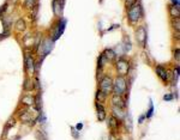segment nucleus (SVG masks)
Listing matches in <instances>:
<instances>
[{
	"label": "nucleus",
	"mask_w": 180,
	"mask_h": 140,
	"mask_svg": "<svg viewBox=\"0 0 180 140\" xmlns=\"http://www.w3.org/2000/svg\"><path fill=\"white\" fill-rule=\"evenodd\" d=\"M136 37H137V41L139 42L143 47L146 44V29H145V26L140 25L139 28L137 29V31H136Z\"/></svg>",
	"instance_id": "6"
},
{
	"label": "nucleus",
	"mask_w": 180,
	"mask_h": 140,
	"mask_svg": "<svg viewBox=\"0 0 180 140\" xmlns=\"http://www.w3.org/2000/svg\"><path fill=\"white\" fill-rule=\"evenodd\" d=\"M107 123H108V127H109V129H111L112 132H118V129H119V125H120V120H118L115 116L111 115V116L108 118Z\"/></svg>",
	"instance_id": "8"
},
{
	"label": "nucleus",
	"mask_w": 180,
	"mask_h": 140,
	"mask_svg": "<svg viewBox=\"0 0 180 140\" xmlns=\"http://www.w3.org/2000/svg\"><path fill=\"white\" fill-rule=\"evenodd\" d=\"M143 18V7L139 2H136L127 10V19L132 25H136Z\"/></svg>",
	"instance_id": "1"
},
{
	"label": "nucleus",
	"mask_w": 180,
	"mask_h": 140,
	"mask_svg": "<svg viewBox=\"0 0 180 140\" xmlns=\"http://www.w3.org/2000/svg\"><path fill=\"white\" fill-rule=\"evenodd\" d=\"M154 103H153V101L150 100L149 102V109H148V111H146V114H145V119H150V118H153V115H154Z\"/></svg>",
	"instance_id": "22"
},
{
	"label": "nucleus",
	"mask_w": 180,
	"mask_h": 140,
	"mask_svg": "<svg viewBox=\"0 0 180 140\" xmlns=\"http://www.w3.org/2000/svg\"><path fill=\"white\" fill-rule=\"evenodd\" d=\"M34 89H35V83L33 80L28 79V78L24 80V83H23V90L24 91H28L29 92V91H33Z\"/></svg>",
	"instance_id": "16"
},
{
	"label": "nucleus",
	"mask_w": 180,
	"mask_h": 140,
	"mask_svg": "<svg viewBox=\"0 0 180 140\" xmlns=\"http://www.w3.org/2000/svg\"><path fill=\"white\" fill-rule=\"evenodd\" d=\"M178 78H179V65H177V67L174 68V83L178 81Z\"/></svg>",
	"instance_id": "28"
},
{
	"label": "nucleus",
	"mask_w": 180,
	"mask_h": 140,
	"mask_svg": "<svg viewBox=\"0 0 180 140\" xmlns=\"http://www.w3.org/2000/svg\"><path fill=\"white\" fill-rule=\"evenodd\" d=\"M36 121H37V122H42V123H43V122L46 121V118H44V115H43V113H41V114H40V116H39V118L36 119Z\"/></svg>",
	"instance_id": "31"
},
{
	"label": "nucleus",
	"mask_w": 180,
	"mask_h": 140,
	"mask_svg": "<svg viewBox=\"0 0 180 140\" xmlns=\"http://www.w3.org/2000/svg\"><path fill=\"white\" fill-rule=\"evenodd\" d=\"M100 90L106 96L112 94V90H113V79H112V77L104 76L100 80Z\"/></svg>",
	"instance_id": "4"
},
{
	"label": "nucleus",
	"mask_w": 180,
	"mask_h": 140,
	"mask_svg": "<svg viewBox=\"0 0 180 140\" xmlns=\"http://www.w3.org/2000/svg\"><path fill=\"white\" fill-rule=\"evenodd\" d=\"M82 128H83V123H82V122L77 123V125H76V127H75V129H76V131H78V132L82 131Z\"/></svg>",
	"instance_id": "32"
},
{
	"label": "nucleus",
	"mask_w": 180,
	"mask_h": 140,
	"mask_svg": "<svg viewBox=\"0 0 180 140\" xmlns=\"http://www.w3.org/2000/svg\"><path fill=\"white\" fill-rule=\"evenodd\" d=\"M36 138H37V140H48L47 134L43 131H37L36 132Z\"/></svg>",
	"instance_id": "26"
},
{
	"label": "nucleus",
	"mask_w": 180,
	"mask_h": 140,
	"mask_svg": "<svg viewBox=\"0 0 180 140\" xmlns=\"http://www.w3.org/2000/svg\"><path fill=\"white\" fill-rule=\"evenodd\" d=\"M71 133H72V137H73L75 139H79V132H78V131H76V129H75V127H72Z\"/></svg>",
	"instance_id": "29"
},
{
	"label": "nucleus",
	"mask_w": 180,
	"mask_h": 140,
	"mask_svg": "<svg viewBox=\"0 0 180 140\" xmlns=\"http://www.w3.org/2000/svg\"><path fill=\"white\" fill-rule=\"evenodd\" d=\"M111 102H112V105L113 107H117V108H120V109H125V107H126V103H125V101L122 100L121 96L113 95Z\"/></svg>",
	"instance_id": "10"
},
{
	"label": "nucleus",
	"mask_w": 180,
	"mask_h": 140,
	"mask_svg": "<svg viewBox=\"0 0 180 140\" xmlns=\"http://www.w3.org/2000/svg\"><path fill=\"white\" fill-rule=\"evenodd\" d=\"M180 50H179V48H177V49H174V52H173V56H174V59L177 60V62H179L180 60Z\"/></svg>",
	"instance_id": "27"
},
{
	"label": "nucleus",
	"mask_w": 180,
	"mask_h": 140,
	"mask_svg": "<svg viewBox=\"0 0 180 140\" xmlns=\"http://www.w3.org/2000/svg\"><path fill=\"white\" fill-rule=\"evenodd\" d=\"M34 104H35V107H36V109H37V110H41V107H42V100H41V95H40V94H37V95L35 96Z\"/></svg>",
	"instance_id": "23"
},
{
	"label": "nucleus",
	"mask_w": 180,
	"mask_h": 140,
	"mask_svg": "<svg viewBox=\"0 0 180 140\" xmlns=\"http://www.w3.org/2000/svg\"><path fill=\"white\" fill-rule=\"evenodd\" d=\"M102 54H103V56L107 59V61H113L117 58V54H115V52H114L113 49H106Z\"/></svg>",
	"instance_id": "18"
},
{
	"label": "nucleus",
	"mask_w": 180,
	"mask_h": 140,
	"mask_svg": "<svg viewBox=\"0 0 180 140\" xmlns=\"http://www.w3.org/2000/svg\"><path fill=\"white\" fill-rule=\"evenodd\" d=\"M95 107H96L97 119H99V121H104L106 120V118H107V114H106V109H104V107H103L101 103H99V102H96Z\"/></svg>",
	"instance_id": "11"
},
{
	"label": "nucleus",
	"mask_w": 180,
	"mask_h": 140,
	"mask_svg": "<svg viewBox=\"0 0 180 140\" xmlns=\"http://www.w3.org/2000/svg\"><path fill=\"white\" fill-rule=\"evenodd\" d=\"M15 28H16V31H17V32H23V31H25V29H26V23H25V20L19 18V19L16 22Z\"/></svg>",
	"instance_id": "15"
},
{
	"label": "nucleus",
	"mask_w": 180,
	"mask_h": 140,
	"mask_svg": "<svg viewBox=\"0 0 180 140\" xmlns=\"http://www.w3.org/2000/svg\"><path fill=\"white\" fill-rule=\"evenodd\" d=\"M95 97H96V102H99V103H104L106 100H107V96L101 91V90H97L96 91V95H95Z\"/></svg>",
	"instance_id": "19"
},
{
	"label": "nucleus",
	"mask_w": 180,
	"mask_h": 140,
	"mask_svg": "<svg viewBox=\"0 0 180 140\" xmlns=\"http://www.w3.org/2000/svg\"><path fill=\"white\" fill-rule=\"evenodd\" d=\"M107 62H108L107 59L103 56V54H101L100 56H99V60H97V71H99V70L101 71V70L103 68V66H104Z\"/></svg>",
	"instance_id": "21"
},
{
	"label": "nucleus",
	"mask_w": 180,
	"mask_h": 140,
	"mask_svg": "<svg viewBox=\"0 0 180 140\" xmlns=\"http://www.w3.org/2000/svg\"><path fill=\"white\" fill-rule=\"evenodd\" d=\"M52 9H53V13H54L55 16H60V15L62 13V7L60 6L58 0H53V2H52Z\"/></svg>",
	"instance_id": "17"
},
{
	"label": "nucleus",
	"mask_w": 180,
	"mask_h": 140,
	"mask_svg": "<svg viewBox=\"0 0 180 140\" xmlns=\"http://www.w3.org/2000/svg\"><path fill=\"white\" fill-rule=\"evenodd\" d=\"M25 71L31 73V74L35 72V61H34L31 55L25 56Z\"/></svg>",
	"instance_id": "9"
},
{
	"label": "nucleus",
	"mask_w": 180,
	"mask_h": 140,
	"mask_svg": "<svg viewBox=\"0 0 180 140\" xmlns=\"http://www.w3.org/2000/svg\"><path fill=\"white\" fill-rule=\"evenodd\" d=\"M173 98H174V96H173L172 94H167V95H164V96H163V101H166V102L173 101Z\"/></svg>",
	"instance_id": "30"
},
{
	"label": "nucleus",
	"mask_w": 180,
	"mask_h": 140,
	"mask_svg": "<svg viewBox=\"0 0 180 140\" xmlns=\"http://www.w3.org/2000/svg\"><path fill=\"white\" fill-rule=\"evenodd\" d=\"M24 5H25L26 9H31V10H33L37 4H36V0H25Z\"/></svg>",
	"instance_id": "25"
},
{
	"label": "nucleus",
	"mask_w": 180,
	"mask_h": 140,
	"mask_svg": "<svg viewBox=\"0 0 180 140\" xmlns=\"http://www.w3.org/2000/svg\"><path fill=\"white\" fill-rule=\"evenodd\" d=\"M112 110H113V116H115L118 120H122L126 115V113L124 111V109H120V108H117V107H113L112 105Z\"/></svg>",
	"instance_id": "14"
},
{
	"label": "nucleus",
	"mask_w": 180,
	"mask_h": 140,
	"mask_svg": "<svg viewBox=\"0 0 180 140\" xmlns=\"http://www.w3.org/2000/svg\"><path fill=\"white\" fill-rule=\"evenodd\" d=\"M172 26H173V29L177 30V32H179V29H180V18L179 17L173 18V20H172Z\"/></svg>",
	"instance_id": "24"
},
{
	"label": "nucleus",
	"mask_w": 180,
	"mask_h": 140,
	"mask_svg": "<svg viewBox=\"0 0 180 140\" xmlns=\"http://www.w3.org/2000/svg\"><path fill=\"white\" fill-rule=\"evenodd\" d=\"M66 23H67V20L65 19V18H61L60 22L58 23V25H57V30H55V32H54V36L52 37V41L53 42H55V41L59 39L60 36L64 34V30H65V28H66Z\"/></svg>",
	"instance_id": "5"
},
{
	"label": "nucleus",
	"mask_w": 180,
	"mask_h": 140,
	"mask_svg": "<svg viewBox=\"0 0 180 140\" xmlns=\"http://www.w3.org/2000/svg\"><path fill=\"white\" fill-rule=\"evenodd\" d=\"M127 91V80L125 77L118 76L115 79L113 80V90L112 94L117 95V96H124Z\"/></svg>",
	"instance_id": "2"
},
{
	"label": "nucleus",
	"mask_w": 180,
	"mask_h": 140,
	"mask_svg": "<svg viewBox=\"0 0 180 140\" xmlns=\"http://www.w3.org/2000/svg\"><path fill=\"white\" fill-rule=\"evenodd\" d=\"M115 67H117L118 76H121V77L127 76L129 72H130V62L125 58H119L117 63H115Z\"/></svg>",
	"instance_id": "3"
},
{
	"label": "nucleus",
	"mask_w": 180,
	"mask_h": 140,
	"mask_svg": "<svg viewBox=\"0 0 180 140\" xmlns=\"http://www.w3.org/2000/svg\"><path fill=\"white\" fill-rule=\"evenodd\" d=\"M34 101H35V97L31 96V95H24L22 98H20V103L25 107H30L34 104Z\"/></svg>",
	"instance_id": "13"
},
{
	"label": "nucleus",
	"mask_w": 180,
	"mask_h": 140,
	"mask_svg": "<svg viewBox=\"0 0 180 140\" xmlns=\"http://www.w3.org/2000/svg\"><path fill=\"white\" fill-rule=\"evenodd\" d=\"M53 47H54V42L51 40V39H48V40L44 41L43 44H42V48H43V56L48 55V54L52 52Z\"/></svg>",
	"instance_id": "12"
},
{
	"label": "nucleus",
	"mask_w": 180,
	"mask_h": 140,
	"mask_svg": "<svg viewBox=\"0 0 180 140\" xmlns=\"http://www.w3.org/2000/svg\"><path fill=\"white\" fill-rule=\"evenodd\" d=\"M155 72H156V74L159 76V78H160L164 84L168 81V79H169V74H168V71L163 67V66H161V65H157L156 67H155Z\"/></svg>",
	"instance_id": "7"
},
{
	"label": "nucleus",
	"mask_w": 180,
	"mask_h": 140,
	"mask_svg": "<svg viewBox=\"0 0 180 140\" xmlns=\"http://www.w3.org/2000/svg\"><path fill=\"white\" fill-rule=\"evenodd\" d=\"M144 119H145V115H142V116L139 118V120H138V123H140V125H142V123L144 122Z\"/></svg>",
	"instance_id": "33"
},
{
	"label": "nucleus",
	"mask_w": 180,
	"mask_h": 140,
	"mask_svg": "<svg viewBox=\"0 0 180 140\" xmlns=\"http://www.w3.org/2000/svg\"><path fill=\"white\" fill-rule=\"evenodd\" d=\"M18 139H20V135H17V137H15L13 139H11V140H18Z\"/></svg>",
	"instance_id": "34"
},
{
	"label": "nucleus",
	"mask_w": 180,
	"mask_h": 140,
	"mask_svg": "<svg viewBox=\"0 0 180 140\" xmlns=\"http://www.w3.org/2000/svg\"><path fill=\"white\" fill-rule=\"evenodd\" d=\"M169 15L173 17V18H177V17H179V9L178 7H175L174 5H169Z\"/></svg>",
	"instance_id": "20"
}]
</instances>
